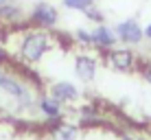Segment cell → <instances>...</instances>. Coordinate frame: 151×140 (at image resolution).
<instances>
[{
	"label": "cell",
	"mask_w": 151,
	"mask_h": 140,
	"mask_svg": "<svg viewBox=\"0 0 151 140\" xmlns=\"http://www.w3.org/2000/svg\"><path fill=\"white\" fill-rule=\"evenodd\" d=\"M50 48H53V35L46 29H31L24 31L20 37L18 57L22 61H29V64H37Z\"/></svg>",
	"instance_id": "6da1fadb"
},
{
	"label": "cell",
	"mask_w": 151,
	"mask_h": 140,
	"mask_svg": "<svg viewBox=\"0 0 151 140\" xmlns=\"http://www.w3.org/2000/svg\"><path fill=\"white\" fill-rule=\"evenodd\" d=\"M105 61L118 72H129L136 66V55L129 48H107Z\"/></svg>",
	"instance_id": "7a4b0ae2"
},
{
	"label": "cell",
	"mask_w": 151,
	"mask_h": 140,
	"mask_svg": "<svg viewBox=\"0 0 151 140\" xmlns=\"http://www.w3.org/2000/svg\"><path fill=\"white\" fill-rule=\"evenodd\" d=\"M96 70H99V59L96 57L86 55V53H79L75 57V75H77L79 81H83V83L94 81Z\"/></svg>",
	"instance_id": "3957f363"
},
{
	"label": "cell",
	"mask_w": 151,
	"mask_h": 140,
	"mask_svg": "<svg viewBox=\"0 0 151 140\" xmlns=\"http://www.w3.org/2000/svg\"><path fill=\"white\" fill-rule=\"evenodd\" d=\"M31 22L37 29H53L57 24V9L48 2H40L31 11Z\"/></svg>",
	"instance_id": "277c9868"
},
{
	"label": "cell",
	"mask_w": 151,
	"mask_h": 140,
	"mask_svg": "<svg viewBox=\"0 0 151 140\" xmlns=\"http://www.w3.org/2000/svg\"><path fill=\"white\" fill-rule=\"evenodd\" d=\"M0 90L4 94H9L11 98H15V101H20V103H31V92L20 81H15L11 75H7L2 70H0Z\"/></svg>",
	"instance_id": "5b68a950"
},
{
	"label": "cell",
	"mask_w": 151,
	"mask_h": 140,
	"mask_svg": "<svg viewBox=\"0 0 151 140\" xmlns=\"http://www.w3.org/2000/svg\"><path fill=\"white\" fill-rule=\"evenodd\" d=\"M114 31H116V37L121 39V42L129 44V46L140 44L142 37H145V31H142V27H140L136 20H125V22H121Z\"/></svg>",
	"instance_id": "8992f818"
},
{
	"label": "cell",
	"mask_w": 151,
	"mask_h": 140,
	"mask_svg": "<svg viewBox=\"0 0 151 140\" xmlns=\"http://www.w3.org/2000/svg\"><path fill=\"white\" fill-rule=\"evenodd\" d=\"M50 96H55L59 103H75L79 98V90L68 81H57L50 88Z\"/></svg>",
	"instance_id": "52a82bcc"
},
{
	"label": "cell",
	"mask_w": 151,
	"mask_h": 140,
	"mask_svg": "<svg viewBox=\"0 0 151 140\" xmlns=\"http://www.w3.org/2000/svg\"><path fill=\"white\" fill-rule=\"evenodd\" d=\"M90 33H92L94 46H101V48H114V44L118 42L116 31L110 29V27H96L94 31H90Z\"/></svg>",
	"instance_id": "ba28073f"
},
{
	"label": "cell",
	"mask_w": 151,
	"mask_h": 140,
	"mask_svg": "<svg viewBox=\"0 0 151 140\" xmlns=\"http://www.w3.org/2000/svg\"><path fill=\"white\" fill-rule=\"evenodd\" d=\"M40 110L48 118H59L61 116V103L55 96H44V98H40Z\"/></svg>",
	"instance_id": "9c48e42d"
},
{
	"label": "cell",
	"mask_w": 151,
	"mask_h": 140,
	"mask_svg": "<svg viewBox=\"0 0 151 140\" xmlns=\"http://www.w3.org/2000/svg\"><path fill=\"white\" fill-rule=\"evenodd\" d=\"M55 136L59 140H77L79 129H77V125H61L59 129H55Z\"/></svg>",
	"instance_id": "30bf717a"
},
{
	"label": "cell",
	"mask_w": 151,
	"mask_h": 140,
	"mask_svg": "<svg viewBox=\"0 0 151 140\" xmlns=\"http://www.w3.org/2000/svg\"><path fill=\"white\" fill-rule=\"evenodd\" d=\"M64 7L72 11H88L94 7V0H64Z\"/></svg>",
	"instance_id": "8fae6325"
},
{
	"label": "cell",
	"mask_w": 151,
	"mask_h": 140,
	"mask_svg": "<svg viewBox=\"0 0 151 140\" xmlns=\"http://www.w3.org/2000/svg\"><path fill=\"white\" fill-rule=\"evenodd\" d=\"M77 42H81L86 46H94V42H92V33H88V31H83V29L77 31Z\"/></svg>",
	"instance_id": "7c38bea8"
},
{
	"label": "cell",
	"mask_w": 151,
	"mask_h": 140,
	"mask_svg": "<svg viewBox=\"0 0 151 140\" xmlns=\"http://www.w3.org/2000/svg\"><path fill=\"white\" fill-rule=\"evenodd\" d=\"M145 79H147V81H149V83H151V66H149V68H147V70H145Z\"/></svg>",
	"instance_id": "4fadbf2b"
},
{
	"label": "cell",
	"mask_w": 151,
	"mask_h": 140,
	"mask_svg": "<svg viewBox=\"0 0 151 140\" xmlns=\"http://www.w3.org/2000/svg\"><path fill=\"white\" fill-rule=\"evenodd\" d=\"M145 35H147V39H151V24H147V29H142Z\"/></svg>",
	"instance_id": "5bb4252c"
},
{
	"label": "cell",
	"mask_w": 151,
	"mask_h": 140,
	"mask_svg": "<svg viewBox=\"0 0 151 140\" xmlns=\"http://www.w3.org/2000/svg\"><path fill=\"white\" fill-rule=\"evenodd\" d=\"M123 140H138V138H134V136H123Z\"/></svg>",
	"instance_id": "9a60e30c"
}]
</instances>
